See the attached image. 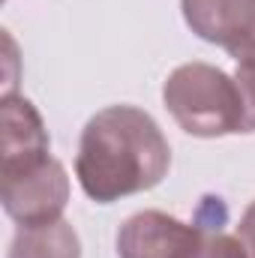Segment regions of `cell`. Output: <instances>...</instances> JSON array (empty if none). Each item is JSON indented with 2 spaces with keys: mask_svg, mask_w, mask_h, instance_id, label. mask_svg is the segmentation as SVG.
Wrapping results in <instances>:
<instances>
[{
  "mask_svg": "<svg viewBox=\"0 0 255 258\" xmlns=\"http://www.w3.org/2000/svg\"><path fill=\"white\" fill-rule=\"evenodd\" d=\"M234 237L240 240L243 255L255 258V201H249V207L243 210V216H240V222L234 228Z\"/></svg>",
  "mask_w": 255,
  "mask_h": 258,
  "instance_id": "obj_10",
  "label": "cell"
},
{
  "mask_svg": "<svg viewBox=\"0 0 255 258\" xmlns=\"http://www.w3.org/2000/svg\"><path fill=\"white\" fill-rule=\"evenodd\" d=\"M162 99L177 126L195 138L249 132L246 102L237 81L210 63L177 66L162 84Z\"/></svg>",
  "mask_w": 255,
  "mask_h": 258,
  "instance_id": "obj_2",
  "label": "cell"
},
{
  "mask_svg": "<svg viewBox=\"0 0 255 258\" xmlns=\"http://www.w3.org/2000/svg\"><path fill=\"white\" fill-rule=\"evenodd\" d=\"M189 30L234 60L255 54V0H180Z\"/></svg>",
  "mask_w": 255,
  "mask_h": 258,
  "instance_id": "obj_4",
  "label": "cell"
},
{
  "mask_svg": "<svg viewBox=\"0 0 255 258\" xmlns=\"http://www.w3.org/2000/svg\"><path fill=\"white\" fill-rule=\"evenodd\" d=\"M0 201L3 210L18 225H48L63 219L66 201H69V177L66 168L48 156L45 162L0 177Z\"/></svg>",
  "mask_w": 255,
  "mask_h": 258,
  "instance_id": "obj_3",
  "label": "cell"
},
{
  "mask_svg": "<svg viewBox=\"0 0 255 258\" xmlns=\"http://www.w3.org/2000/svg\"><path fill=\"white\" fill-rule=\"evenodd\" d=\"M0 126V177L27 171L51 156L48 129L30 99L3 93Z\"/></svg>",
  "mask_w": 255,
  "mask_h": 258,
  "instance_id": "obj_5",
  "label": "cell"
},
{
  "mask_svg": "<svg viewBox=\"0 0 255 258\" xmlns=\"http://www.w3.org/2000/svg\"><path fill=\"white\" fill-rule=\"evenodd\" d=\"M6 258H81V240L66 219L48 225H18Z\"/></svg>",
  "mask_w": 255,
  "mask_h": 258,
  "instance_id": "obj_7",
  "label": "cell"
},
{
  "mask_svg": "<svg viewBox=\"0 0 255 258\" xmlns=\"http://www.w3.org/2000/svg\"><path fill=\"white\" fill-rule=\"evenodd\" d=\"M234 81L243 93V102H246V117H249V132H255V54L246 60H237L234 69Z\"/></svg>",
  "mask_w": 255,
  "mask_h": 258,
  "instance_id": "obj_9",
  "label": "cell"
},
{
  "mask_svg": "<svg viewBox=\"0 0 255 258\" xmlns=\"http://www.w3.org/2000/svg\"><path fill=\"white\" fill-rule=\"evenodd\" d=\"M186 258H246V255H243V246H240V240L234 234L201 228V234L192 243Z\"/></svg>",
  "mask_w": 255,
  "mask_h": 258,
  "instance_id": "obj_8",
  "label": "cell"
},
{
  "mask_svg": "<svg viewBox=\"0 0 255 258\" xmlns=\"http://www.w3.org/2000/svg\"><path fill=\"white\" fill-rule=\"evenodd\" d=\"M201 225L180 222L162 210H141L129 216L117 231L120 258H186L198 240Z\"/></svg>",
  "mask_w": 255,
  "mask_h": 258,
  "instance_id": "obj_6",
  "label": "cell"
},
{
  "mask_svg": "<svg viewBox=\"0 0 255 258\" xmlns=\"http://www.w3.org/2000/svg\"><path fill=\"white\" fill-rule=\"evenodd\" d=\"M168 168V138L147 111L135 105H108L81 129L75 177L96 204L147 192L162 183Z\"/></svg>",
  "mask_w": 255,
  "mask_h": 258,
  "instance_id": "obj_1",
  "label": "cell"
}]
</instances>
